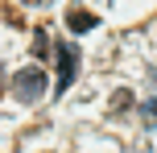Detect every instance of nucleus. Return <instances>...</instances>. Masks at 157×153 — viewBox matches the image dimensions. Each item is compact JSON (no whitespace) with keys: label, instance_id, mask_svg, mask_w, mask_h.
Wrapping results in <instances>:
<instances>
[{"label":"nucleus","instance_id":"nucleus-4","mask_svg":"<svg viewBox=\"0 0 157 153\" xmlns=\"http://www.w3.org/2000/svg\"><path fill=\"white\" fill-rule=\"evenodd\" d=\"M153 112H157V104H153Z\"/></svg>","mask_w":157,"mask_h":153},{"label":"nucleus","instance_id":"nucleus-2","mask_svg":"<svg viewBox=\"0 0 157 153\" xmlns=\"http://www.w3.org/2000/svg\"><path fill=\"white\" fill-rule=\"evenodd\" d=\"M75 71H78L75 46H58V91H66V87L75 83Z\"/></svg>","mask_w":157,"mask_h":153},{"label":"nucleus","instance_id":"nucleus-1","mask_svg":"<svg viewBox=\"0 0 157 153\" xmlns=\"http://www.w3.org/2000/svg\"><path fill=\"white\" fill-rule=\"evenodd\" d=\"M13 95L21 99V104H37L41 95H46V75L37 71V66H29V71H21L13 79Z\"/></svg>","mask_w":157,"mask_h":153},{"label":"nucleus","instance_id":"nucleus-3","mask_svg":"<svg viewBox=\"0 0 157 153\" xmlns=\"http://www.w3.org/2000/svg\"><path fill=\"white\" fill-rule=\"evenodd\" d=\"M66 25H71L75 33H87V29H95V13H87V8H71V13H66Z\"/></svg>","mask_w":157,"mask_h":153}]
</instances>
